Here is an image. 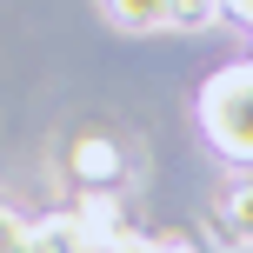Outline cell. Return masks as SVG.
<instances>
[{
  "label": "cell",
  "instance_id": "cell-3",
  "mask_svg": "<svg viewBox=\"0 0 253 253\" xmlns=\"http://www.w3.org/2000/svg\"><path fill=\"white\" fill-rule=\"evenodd\" d=\"M74 173L87 180V187H114V180H120V147L100 140V133L74 140Z\"/></svg>",
  "mask_w": 253,
  "mask_h": 253
},
{
  "label": "cell",
  "instance_id": "cell-2",
  "mask_svg": "<svg viewBox=\"0 0 253 253\" xmlns=\"http://www.w3.org/2000/svg\"><path fill=\"white\" fill-rule=\"evenodd\" d=\"M220 233H227V247L253 253V180H233L227 193H220Z\"/></svg>",
  "mask_w": 253,
  "mask_h": 253
},
{
  "label": "cell",
  "instance_id": "cell-5",
  "mask_svg": "<svg viewBox=\"0 0 253 253\" xmlns=\"http://www.w3.org/2000/svg\"><path fill=\"white\" fill-rule=\"evenodd\" d=\"M227 0H173V27H213Z\"/></svg>",
  "mask_w": 253,
  "mask_h": 253
},
{
  "label": "cell",
  "instance_id": "cell-1",
  "mask_svg": "<svg viewBox=\"0 0 253 253\" xmlns=\"http://www.w3.org/2000/svg\"><path fill=\"white\" fill-rule=\"evenodd\" d=\"M200 126L227 160H253V60L220 67L200 87Z\"/></svg>",
  "mask_w": 253,
  "mask_h": 253
},
{
  "label": "cell",
  "instance_id": "cell-4",
  "mask_svg": "<svg viewBox=\"0 0 253 253\" xmlns=\"http://www.w3.org/2000/svg\"><path fill=\"white\" fill-rule=\"evenodd\" d=\"M107 20L133 27V34H153V27H173V0H107Z\"/></svg>",
  "mask_w": 253,
  "mask_h": 253
},
{
  "label": "cell",
  "instance_id": "cell-6",
  "mask_svg": "<svg viewBox=\"0 0 253 253\" xmlns=\"http://www.w3.org/2000/svg\"><path fill=\"white\" fill-rule=\"evenodd\" d=\"M227 13H233V20H247V27H253V0H227Z\"/></svg>",
  "mask_w": 253,
  "mask_h": 253
}]
</instances>
